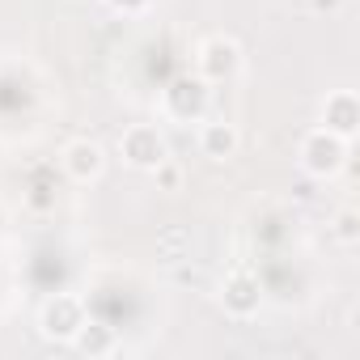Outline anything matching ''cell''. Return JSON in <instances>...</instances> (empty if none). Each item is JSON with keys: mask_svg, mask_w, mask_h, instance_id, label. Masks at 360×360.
Listing matches in <instances>:
<instances>
[{"mask_svg": "<svg viewBox=\"0 0 360 360\" xmlns=\"http://www.w3.org/2000/svg\"><path fill=\"white\" fill-rule=\"evenodd\" d=\"M127 157H131L136 165H157V161H161V140H157V131H131V136H127Z\"/></svg>", "mask_w": 360, "mask_h": 360, "instance_id": "1", "label": "cell"}, {"mask_svg": "<svg viewBox=\"0 0 360 360\" xmlns=\"http://www.w3.org/2000/svg\"><path fill=\"white\" fill-rule=\"evenodd\" d=\"M98 165H102V153H98V144H85V140H77V144L68 148V169H72L77 178H89V174H98Z\"/></svg>", "mask_w": 360, "mask_h": 360, "instance_id": "2", "label": "cell"}, {"mask_svg": "<svg viewBox=\"0 0 360 360\" xmlns=\"http://www.w3.org/2000/svg\"><path fill=\"white\" fill-rule=\"evenodd\" d=\"M339 157H343V148H339V140H314L309 144V169H318V174H326V169H335L339 165Z\"/></svg>", "mask_w": 360, "mask_h": 360, "instance_id": "3", "label": "cell"}, {"mask_svg": "<svg viewBox=\"0 0 360 360\" xmlns=\"http://www.w3.org/2000/svg\"><path fill=\"white\" fill-rule=\"evenodd\" d=\"M229 148H233V131H229V127H208V153L225 157Z\"/></svg>", "mask_w": 360, "mask_h": 360, "instance_id": "5", "label": "cell"}, {"mask_svg": "<svg viewBox=\"0 0 360 360\" xmlns=\"http://www.w3.org/2000/svg\"><path fill=\"white\" fill-rule=\"evenodd\" d=\"M204 56H208L204 64H208V72H212V77H221V72H229V68L238 64L233 43H208V51H204Z\"/></svg>", "mask_w": 360, "mask_h": 360, "instance_id": "4", "label": "cell"}]
</instances>
